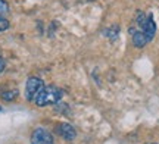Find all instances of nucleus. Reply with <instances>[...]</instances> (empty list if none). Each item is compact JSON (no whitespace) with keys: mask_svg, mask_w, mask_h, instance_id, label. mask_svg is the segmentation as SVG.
<instances>
[{"mask_svg":"<svg viewBox=\"0 0 159 144\" xmlns=\"http://www.w3.org/2000/svg\"><path fill=\"white\" fill-rule=\"evenodd\" d=\"M156 24L152 15H146L144 12H137L134 18V25L130 28L133 44L136 47H144L155 37Z\"/></svg>","mask_w":159,"mask_h":144,"instance_id":"1","label":"nucleus"},{"mask_svg":"<svg viewBox=\"0 0 159 144\" xmlns=\"http://www.w3.org/2000/svg\"><path fill=\"white\" fill-rule=\"evenodd\" d=\"M62 96H63V91L61 88H57V87H55V85L43 87V90L34 98V103L37 106H40V107L49 106V104H55L62 98Z\"/></svg>","mask_w":159,"mask_h":144,"instance_id":"2","label":"nucleus"},{"mask_svg":"<svg viewBox=\"0 0 159 144\" xmlns=\"http://www.w3.org/2000/svg\"><path fill=\"white\" fill-rule=\"evenodd\" d=\"M43 87H44L43 80H40L37 76H30L27 84H25V97H27V100H30V102L33 100L34 102V98L43 90Z\"/></svg>","mask_w":159,"mask_h":144,"instance_id":"3","label":"nucleus"},{"mask_svg":"<svg viewBox=\"0 0 159 144\" xmlns=\"http://www.w3.org/2000/svg\"><path fill=\"white\" fill-rule=\"evenodd\" d=\"M31 144H53V135L44 128H37L31 134Z\"/></svg>","mask_w":159,"mask_h":144,"instance_id":"4","label":"nucleus"},{"mask_svg":"<svg viewBox=\"0 0 159 144\" xmlns=\"http://www.w3.org/2000/svg\"><path fill=\"white\" fill-rule=\"evenodd\" d=\"M56 131H57V134L65 140H74L75 135H77L74 127H72L71 124H66V122H65V124H61V125L57 127Z\"/></svg>","mask_w":159,"mask_h":144,"instance_id":"5","label":"nucleus"},{"mask_svg":"<svg viewBox=\"0 0 159 144\" xmlns=\"http://www.w3.org/2000/svg\"><path fill=\"white\" fill-rule=\"evenodd\" d=\"M18 96V90L16 88H12V90H7V91H3L2 93V98H5L7 102H12V100H15Z\"/></svg>","mask_w":159,"mask_h":144,"instance_id":"6","label":"nucleus"},{"mask_svg":"<svg viewBox=\"0 0 159 144\" xmlns=\"http://www.w3.org/2000/svg\"><path fill=\"white\" fill-rule=\"evenodd\" d=\"M9 12V5L6 3L5 0H0V16H3Z\"/></svg>","mask_w":159,"mask_h":144,"instance_id":"7","label":"nucleus"},{"mask_svg":"<svg viewBox=\"0 0 159 144\" xmlns=\"http://www.w3.org/2000/svg\"><path fill=\"white\" fill-rule=\"evenodd\" d=\"M7 28H9V21H7L6 18L0 16V33H3V31H6Z\"/></svg>","mask_w":159,"mask_h":144,"instance_id":"8","label":"nucleus"},{"mask_svg":"<svg viewBox=\"0 0 159 144\" xmlns=\"http://www.w3.org/2000/svg\"><path fill=\"white\" fill-rule=\"evenodd\" d=\"M5 66H6L5 60H3V59L0 58V74H2V72H3V71H5Z\"/></svg>","mask_w":159,"mask_h":144,"instance_id":"9","label":"nucleus"},{"mask_svg":"<svg viewBox=\"0 0 159 144\" xmlns=\"http://www.w3.org/2000/svg\"><path fill=\"white\" fill-rule=\"evenodd\" d=\"M0 110H2V107H0Z\"/></svg>","mask_w":159,"mask_h":144,"instance_id":"10","label":"nucleus"}]
</instances>
